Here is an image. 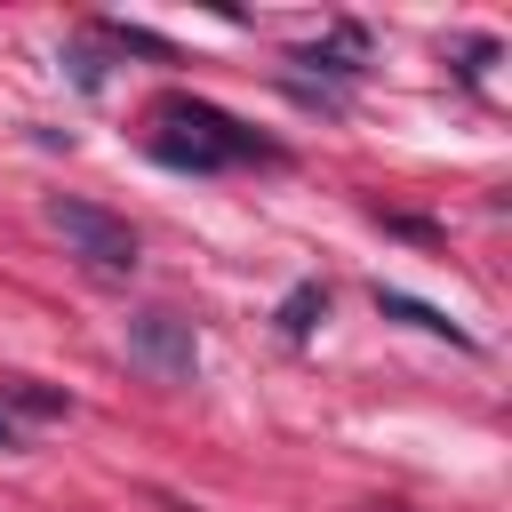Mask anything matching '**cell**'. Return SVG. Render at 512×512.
Listing matches in <instances>:
<instances>
[{
	"label": "cell",
	"mask_w": 512,
	"mask_h": 512,
	"mask_svg": "<svg viewBox=\"0 0 512 512\" xmlns=\"http://www.w3.org/2000/svg\"><path fill=\"white\" fill-rule=\"evenodd\" d=\"M160 160L168 168H232V160H280V144H264L256 128H240L232 112L200 104V96H160Z\"/></svg>",
	"instance_id": "cell-1"
},
{
	"label": "cell",
	"mask_w": 512,
	"mask_h": 512,
	"mask_svg": "<svg viewBox=\"0 0 512 512\" xmlns=\"http://www.w3.org/2000/svg\"><path fill=\"white\" fill-rule=\"evenodd\" d=\"M48 224H56L64 248H72L88 272H104V280H128V272L144 264V240L128 232V216H112V208H96V200L56 192V200H48Z\"/></svg>",
	"instance_id": "cell-2"
},
{
	"label": "cell",
	"mask_w": 512,
	"mask_h": 512,
	"mask_svg": "<svg viewBox=\"0 0 512 512\" xmlns=\"http://www.w3.org/2000/svg\"><path fill=\"white\" fill-rule=\"evenodd\" d=\"M128 352H136V368H152L160 384H192V368H200V336H192V320L168 312V304H144V312L128 320Z\"/></svg>",
	"instance_id": "cell-3"
},
{
	"label": "cell",
	"mask_w": 512,
	"mask_h": 512,
	"mask_svg": "<svg viewBox=\"0 0 512 512\" xmlns=\"http://www.w3.org/2000/svg\"><path fill=\"white\" fill-rule=\"evenodd\" d=\"M376 312H392V320H408V328H424V336H448V344H472L448 312H432V304H416V296H400V288H376Z\"/></svg>",
	"instance_id": "cell-4"
},
{
	"label": "cell",
	"mask_w": 512,
	"mask_h": 512,
	"mask_svg": "<svg viewBox=\"0 0 512 512\" xmlns=\"http://www.w3.org/2000/svg\"><path fill=\"white\" fill-rule=\"evenodd\" d=\"M312 320H328V288H320V280L288 288V304H280V328H288V336H312Z\"/></svg>",
	"instance_id": "cell-5"
},
{
	"label": "cell",
	"mask_w": 512,
	"mask_h": 512,
	"mask_svg": "<svg viewBox=\"0 0 512 512\" xmlns=\"http://www.w3.org/2000/svg\"><path fill=\"white\" fill-rule=\"evenodd\" d=\"M296 64H312V72H360V32H336L328 48H296Z\"/></svg>",
	"instance_id": "cell-6"
},
{
	"label": "cell",
	"mask_w": 512,
	"mask_h": 512,
	"mask_svg": "<svg viewBox=\"0 0 512 512\" xmlns=\"http://www.w3.org/2000/svg\"><path fill=\"white\" fill-rule=\"evenodd\" d=\"M8 400H16V408H32V416H64V408H72L64 392H48V384H32V376H16V384H8Z\"/></svg>",
	"instance_id": "cell-7"
},
{
	"label": "cell",
	"mask_w": 512,
	"mask_h": 512,
	"mask_svg": "<svg viewBox=\"0 0 512 512\" xmlns=\"http://www.w3.org/2000/svg\"><path fill=\"white\" fill-rule=\"evenodd\" d=\"M16 440H24V432H16V416L0 408V448H16Z\"/></svg>",
	"instance_id": "cell-8"
}]
</instances>
